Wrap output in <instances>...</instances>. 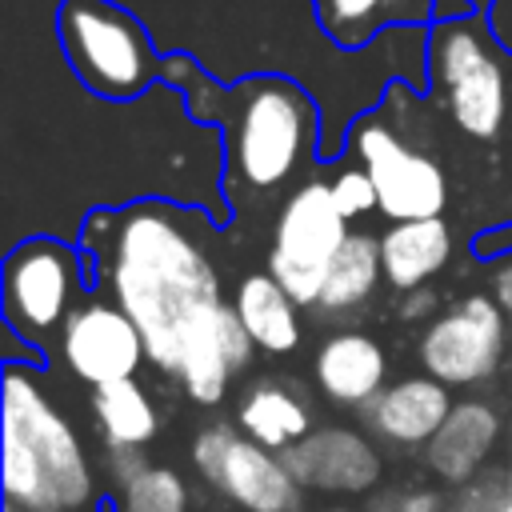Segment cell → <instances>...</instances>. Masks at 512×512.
I'll return each mask as SVG.
<instances>
[{"mask_svg":"<svg viewBox=\"0 0 512 512\" xmlns=\"http://www.w3.org/2000/svg\"><path fill=\"white\" fill-rule=\"evenodd\" d=\"M452 404L456 400L448 396V384L424 372V376H404L388 384L364 412H368V428L380 440L396 448H428V440L448 420Z\"/></svg>","mask_w":512,"mask_h":512,"instance_id":"obj_14","label":"cell"},{"mask_svg":"<svg viewBox=\"0 0 512 512\" xmlns=\"http://www.w3.org/2000/svg\"><path fill=\"white\" fill-rule=\"evenodd\" d=\"M324 36L340 48H360L384 28L428 24L436 0H312Z\"/></svg>","mask_w":512,"mask_h":512,"instance_id":"obj_19","label":"cell"},{"mask_svg":"<svg viewBox=\"0 0 512 512\" xmlns=\"http://www.w3.org/2000/svg\"><path fill=\"white\" fill-rule=\"evenodd\" d=\"M288 472L296 476L300 488L312 492H340V496H360L380 484L384 460L376 444L356 432V428H312L300 444L280 452Z\"/></svg>","mask_w":512,"mask_h":512,"instance_id":"obj_12","label":"cell"},{"mask_svg":"<svg viewBox=\"0 0 512 512\" xmlns=\"http://www.w3.org/2000/svg\"><path fill=\"white\" fill-rule=\"evenodd\" d=\"M508 348V312L496 296L472 292L448 312H436L420 336V364L448 388L488 380Z\"/></svg>","mask_w":512,"mask_h":512,"instance_id":"obj_10","label":"cell"},{"mask_svg":"<svg viewBox=\"0 0 512 512\" xmlns=\"http://www.w3.org/2000/svg\"><path fill=\"white\" fill-rule=\"evenodd\" d=\"M328 188H332L336 208H340L348 220H360V216H368V212H380V192H376V184H372V176H368L364 164H344V168H336L332 180H328Z\"/></svg>","mask_w":512,"mask_h":512,"instance_id":"obj_23","label":"cell"},{"mask_svg":"<svg viewBox=\"0 0 512 512\" xmlns=\"http://www.w3.org/2000/svg\"><path fill=\"white\" fill-rule=\"evenodd\" d=\"M44 512H80V508H44Z\"/></svg>","mask_w":512,"mask_h":512,"instance_id":"obj_32","label":"cell"},{"mask_svg":"<svg viewBox=\"0 0 512 512\" xmlns=\"http://www.w3.org/2000/svg\"><path fill=\"white\" fill-rule=\"evenodd\" d=\"M452 260V232L444 216L428 220H392L380 232V264L384 280L396 292H412L428 284L444 264Z\"/></svg>","mask_w":512,"mask_h":512,"instance_id":"obj_16","label":"cell"},{"mask_svg":"<svg viewBox=\"0 0 512 512\" xmlns=\"http://www.w3.org/2000/svg\"><path fill=\"white\" fill-rule=\"evenodd\" d=\"M232 308L240 316V324L248 328L252 344L268 356H284L296 352L304 328H300V304L280 288V280L272 272H252L236 284Z\"/></svg>","mask_w":512,"mask_h":512,"instance_id":"obj_17","label":"cell"},{"mask_svg":"<svg viewBox=\"0 0 512 512\" xmlns=\"http://www.w3.org/2000/svg\"><path fill=\"white\" fill-rule=\"evenodd\" d=\"M80 264L84 252L52 236H32L12 248L4 260V316L24 340L44 344L64 328L84 284Z\"/></svg>","mask_w":512,"mask_h":512,"instance_id":"obj_7","label":"cell"},{"mask_svg":"<svg viewBox=\"0 0 512 512\" xmlns=\"http://www.w3.org/2000/svg\"><path fill=\"white\" fill-rule=\"evenodd\" d=\"M444 512H472V508H468V504H460V500H452V504H448Z\"/></svg>","mask_w":512,"mask_h":512,"instance_id":"obj_30","label":"cell"},{"mask_svg":"<svg viewBox=\"0 0 512 512\" xmlns=\"http://www.w3.org/2000/svg\"><path fill=\"white\" fill-rule=\"evenodd\" d=\"M352 152L356 164L368 168L376 192H380V212L388 220H428L440 216L448 204V176L444 168L412 148L388 120H360L352 132Z\"/></svg>","mask_w":512,"mask_h":512,"instance_id":"obj_9","label":"cell"},{"mask_svg":"<svg viewBox=\"0 0 512 512\" xmlns=\"http://www.w3.org/2000/svg\"><path fill=\"white\" fill-rule=\"evenodd\" d=\"M92 416L108 440V448H144L160 432V416L152 396L136 376L92 388Z\"/></svg>","mask_w":512,"mask_h":512,"instance_id":"obj_20","label":"cell"},{"mask_svg":"<svg viewBox=\"0 0 512 512\" xmlns=\"http://www.w3.org/2000/svg\"><path fill=\"white\" fill-rule=\"evenodd\" d=\"M492 296H496V304L512 316V256H504V260L496 264V272H492Z\"/></svg>","mask_w":512,"mask_h":512,"instance_id":"obj_28","label":"cell"},{"mask_svg":"<svg viewBox=\"0 0 512 512\" xmlns=\"http://www.w3.org/2000/svg\"><path fill=\"white\" fill-rule=\"evenodd\" d=\"M56 348L68 372L92 388L128 380L148 360V344L136 320L116 300L104 296H88L72 308V316L56 336Z\"/></svg>","mask_w":512,"mask_h":512,"instance_id":"obj_11","label":"cell"},{"mask_svg":"<svg viewBox=\"0 0 512 512\" xmlns=\"http://www.w3.org/2000/svg\"><path fill=\"white\" fill-rule=\"evenodd\" d=\"M4 512H24V508H16V504H8V508H4Z\"/></svg>","mask_w":512,"mask_h":512,"instance_id":"obj_33","label":"cell"},{"mask_svg":"<svg viewBox=\"0 0 512 512\" xmlns=\"http://www.w3.org/2000/svg\"><path fill=\"white\" fill-rule=\"evenodd\" d=\"M472 248H476V260H480V256H484V260H492V256H512V224L488 232V236L476 240Z\"/></svg>","mask_w":512,"mask_h":512,"instance_id":"obj_27","label":"cell"},{"mask_svg":"<svg viewBox=\"0 0 512 512\" xmlns=\"http://www.w3.org/2000/svg\"><path fill=\"white\" fill-rule=\"evenodd\" d=\"M496 512H512V464L504 468V496H500V504H496Z\"/></svg>","mask_w":512,"mask_h":512,"instance_id":"obj_29","label":"cell"},{"mask_svg":"<svg viewBox=\"0 0 512 512\" xmlns=\"http://www.w3.org/2000/svg\"><path fill=\"white\" fill-rule=\"evenodd\" d=\"M236 424L256 444H264L272 452H288L292 444H300L312 432V408L304 404V396L292 384L260 380L244 392V400L236 408Z\"/></svg>","mask_w":512,"mask_h":512,"instance_id":"obj_18","label":"cell"},{"mask_svg":"<svg viewBox=\"0 0 512 512\" xmlns=\"http://www.w3.org/2000/svg\"><path fill=\"white\" fill-rule=\"evenodd\" d=\"M212 244V220L168 200L100 208L84 224L80 252L92 276L136 320L148 360L168 376L220 328L228 308Z\"/></svg>","mask_w":512,"mask_h":512,"instance_id":"obj_1","label":"cell"},{"mask_svg":"<svg viewBox=\"0 0 512 512\" xmlns=\"http://www.w3.org/2000/svg\"><path fill=\"white\" fill-rule=\"evenodd\" d=\"M56 36L76 80L104 100L144 96L164 68L144 24L108 0H64Z\"/></svg>","mask_w":512,"mask_h":512,"instance_id":"obj_4","label":"cell"},{"mask_svg":"<svg viewBox=\"0 0 512 512\" xmlns=\"http://www.w3.org/2000/svg\"><path fill=\"white\" fill-rule=\"evenodd\" d=\"M380 276H384L380 236H372V232H348L344 248L336 252V260L328 268V280L320 288L316 308L320 312H352V308H360L376 292Z\"/></svg>","mask_w":512,"mask_h":512,"instance_id":"obj_21","label":"cell"},{"mask_svg":"<svg viewBox=\"0 0 512 512\" xmlns=\"http://www.w3.org/2000/svg\"><path fill=\"white\" fill-rule=\"evenodd\" d=\"M500 440V412L488 400H456L440 432L428 440L424 456L428 468L448 484H468L484 472V460L492 456Z\"/></svg>","mask_w":512,"mask_h":512,"instance_id":"obj_15","label":"cell"},{"mask_svg":"<svg viewBox=\"0 0 512 512\" xmlns=\"http://www.w3.org/2000/svg\"><path fill=\"white\" fill-rule=\"evenodd\" d=\"M324 512H360V508H348V504H332V508H324Z\"/></svg>","mask_w":512,"mask_h":512,"instance_id":"obj_31","label":"cell"},{"mask_svg":"<svg viewBox=\"0 0 512 512\" xmlns=\"http://www.w3.org/2000/svg\"><path fill=\"white\" fill-rule=\"evenodd\" d=\"M348 232V216L336 208L328 180H304L280 204L272 224L268 272L300 308H316L328 268L344 248Z\"/></svg>","mask_w":512,"mask_h":512,"instance_id":"obj_6","label":"cell"},{"mask_svg":"<svg viewBox=\"0 0 512 512\" xmlns=\"http://www.w3.org/2000/svg\"><path fill=\"white\" fill-rule=\"evenodd\" d=\"M448 504L440 500V492H432V488H412V492H400V496H392V504L384 508V512H444Z\"/></svg>","mask_w":512,"mask_h":512,"instance_id":"obj_25","label":"cell"},{"mask_svg":"<svg viewBox=\"0 0 512 512\" xmlns=\"http://www.w3.org/2000/svg\"><path fill=\"white\" fill-rule=\"evenodd\" d=\"M4 496L24 512L80 508L92 496V468L68 416L52 404L32 368L4 372Z\"/></svg>","mask_w":512,"mask_h":512,"instance_id":"obj_3","label":"cell"},{"mask_svg":"<svg viewBox=\"0 0 512 512\" xmlns=\"http://www.w3.org/2000/svg\"><path fill=\"white\" fill-rule=\"evenodd\" d=\"M192 460L196 472L244 512H296L300 504V484L284 456L228 424H208L192 440Z\"/></svg>","mask_w":512,"mask_h":512,"instance_id":"obj_8","label":"cell"},{"mask_svg":"<svg viewBox=\"0 0 512 512\" xmlns=\"http://www.w3.org/2000/svg\"><path fill=\"white\" fill-rule=\"evenodd\" d=\"M432 92L448 108L452 124L476 140L500 136L508 120V68L480 16L436 20L428 36Z\"/></svg>","mask_w":512,"mask_h":512,"instance_id":"obj_5","label":"cell"},{"mask_svg":"<svg viewBox=\"0 0 512 512\" xmlns=\"http://www.w3.org/2000/svg\"><path fill=\"white\" fill-rule=\"evenodd\" d=\"M188 108L220 116L224 188L236 200L276 196L316 152V104L284 76H248L228 92L208 88V96H188Z\"/></svg>","mask_w":512,"mask_h":512,"instance_id":"obj_2","label":"cell"},{"mask_svg":"<svg viewBox=\"0 0 512 512\" xmlns=\"http://www.w3.org/2000/svg\"><path fill=\"white\" fill-rule=\"evenodd\" d=\"M316 384L332 404L344 408H368L388 388V356L376 336L360 328L332 332L312 360Z\"/></svg>","mask_w":512,"mask_h":512,"instance_id":"obj_13","label":"cell"},{"mask_svg":"<svg viewBox=\"0 0 512 512\" xmlns=\"http://www.w3.org/2000/svg\"><path fill=\"white\" fill-rule=\"evenodd\" d=\"M144 468H148V460H144L140 448H108V476L116 480V488L132 484Z\"/></svg>","mask_w":512,"mask_h":512,"instance_id":"obj_24","label":"cell"},{"mask_svg":"<svg viewBox=\"0 0 512 512\" xmlns=\"http://www.w3.org/2000/svg\"><path fill=\"white\" fill-rule=\"evenodd\" d=\"M120 512H188V484L164 464H148L120 488Z\"/></svg>","mask_w":512,"mask_h":512,"instance_id":"obj_22","label":"cell"},{"mask_svg":"<svg viewBox=\"0 0 512 512\" xmlns=\"http://www.w3.org/2000/svg\"><path fill=\"white\" fill-rule=\"evenodd\" d=\"M436 312V292L432 288H412V292H400V316L404 320H432Z\"/></svg>","mask_w":512,"mask_h":512,"instance_id":"obj_26","label":"cell"}]
</instances>
